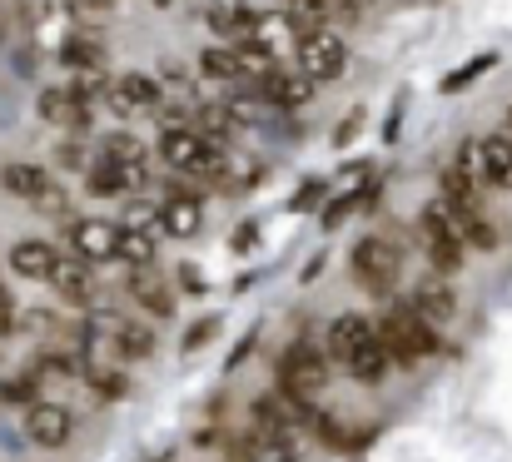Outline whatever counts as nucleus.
I'll return each instance as SVG.
<instances>
[{"label": "nucleus", "mask_w": 512, "mask_h": 462, "mask_svg": "<svg viewBox=\"0 0 512 462\" xmlns=\"http://www.w3.org/2000/svg\"><path fill=\"white\" fill-rule=\"evenodd\" d=\"M55 259H60V254H55L45 239H20V244H10V269H15L20 279H50Z\"/></svg>", "instance_id": "16"}, {"label": "nucleus", "mask_w": 512, "mask_h": 462, "mask_svg": "<svg viewBox=\"0 0 512 462\" xmlns=\"http://www.w3.org/2000/svg\"><path fill=\"white\" fill-rule=\"evenodd\" d=\"M458 169H463L473 184H488V154H483V140H463V150H458Z\"/></svg>", "instance_id": "31"}, {"label": "nucleus", "mask_w": 512, "mask_h": 462, "mask_svg": "<svg viewBox=\"0 0 512 462\" xmlns=\"http://www.w3.org/2000/svg\"><path fill=\"white\" fill-rule=\"evenodd\" d=\"M170 239H194L199 229H204V204H199V194H184V189H174L170 199L160 204V219H155Z\"/></svg>", "instance_id": "10"}, {"label": "nucleus", "mask_w": 512, "mask_h": 462, "mask_svg": "<svg viewBox=\"0 0 512 462\" xmlns=\"http://www.w3.org/2000/svg\"><path fill=\"white\" fill-rule=\"evenodd\" d=\"M105 95H110V110H115V115H125V120H130V115H150V110H160V105H165L160 80H155V75H140V70H135V75H120Z\"/></svg>", "instance_id": "6"}, {"label": "nucleus", "mask_w": 512, "mask_h": 462, "mask_svg": "<svg viewBox=\"0 0 512 462\" xmlns=\"http://www.w3.org/2000/svg\"><path fill=\"white\" fill-rule=\"evenodd\" d=\"M324 194H329V179H309V184H299V189L289 194V214H304V209L324 204Z\"/></svg>", "instance_id": "33"}, {"label": "nucleus", "mask_w": 512, "mask_h": 462, "mask_svg": "<svg viewBox=\"0 0 512 462\" xmlns=\"http://www.w3.org/2000/svg\"><path fill=\"white\" fill-rule=\"evenodd\" d=\"M135 299H140V304L150 308V313H160V318H170V313H174V299H170V294H165V289H160V284H150V289H140Z\"/></svg>", "instance_id": "36"}, {"label": "nucleus", "mask_w": 512, "mask_h": 462, "mask_svg": "<svg viewBox=\"0 0 512 462\" xmlns=\"http://www.w3.org/2000/svg\"><path fill=\"white\" fill-rule=\"evenodd\" d=\"M483 154H488V184L493 189H512V135L498 130L493 140H483Z\"/></svg>", "instance_id": "20"}, {"label": "nucleus", "mask_w": 512, "mask_h": 462, "mask_svg": "<svg viewBox=\"0 0 512 462\" xmlns=\"http://www.w3.org/2000/svg\"><path fill=\"white\" fill-rule=\"evenodd\" d=\"M204 20H209V30H214V35H224V40H229V25H234V5H209V10H204Z\"/></svg>", "instance_id": "38"}, {"label": "nucleus", "mask_w": 512, "mask_h": 462, "mask_svg": "<svg viewBox=\"0 0 512 462\" xmlns=\"http://www.w3.org/2000/svg\"><path fill=\"white\" fill-rule=\"evenodd\" d=\"M160 154H165V164L179 169V174H189V179H209V174H219L224 169V145H214V140H204L199 130H189V125H170L165 135H160Z\"/></svg>", "instance_id": "2"}, {"label": "nucleus", "mask_w": 512, "mask_h": 462, "mask_svg": "<svg viewBox=\"0 0 512 462\" xmlns=\"http://www.w3.org/2000/svg\"><path fill=\"white\" fill-rule=\"evenodd\" d=\"M90 388H95L100 398H120V393H125V378H120V373H100V368H90Z\"/></svg>", "instance_id": "37"}, {"label": "nucleus", "mask_w": 512, "mask_h": 462, "mask_svg": "<svg viewBox=\"0 0 512 462\" xmlns=\"http://www.w3.org/2000/svg\"><path fill=\"white\" fill-rule=\"evenodd\" d=\"M0 393H5V403H20V408H30V403L40 398V378H35V373H20V378L0 383Z\"/></svg>", "instance_id": "32"}, {"label": "nucleus", "mask_w": 512, "mask_h": 462, "mask_svg": "<svg viewBox=\"0 0 512 462\" xmlns=\"http://www.w3.org/2000/svg\"><path fill=\"white\" fill-rule=\"evenodd\" d=\"M353 274L368 294L388 299V289L398 284V249L388 239H358L353 244Z\"/></svg>", "instance_id": "4"}, {"label": "nucleus", "mask_w": 512, "mask_h": 462, "mask_svg": "<svg viewBox=\"0 0 512 462\" xmlns=\"http://www.w3.org/2000/svg\"><path fill=\"white\" fill-rule=\"evenodd\" d=\"M115 348H120L125 358H150V353H155V333L140 328V323H125V318H120V328H115Z\"/></svg>", "instance_id": "25"}, {"label": "nucleus", "mask_w": 512, "mask_h": 462, "mask_svg": "<svg viewBox=\"0 0 512 462\" xmlns=\"http://www.w3.org/2000/svg\"><path fill=\"white\" fill-rule=\"evenodd\" d=\"M264 100L269 105H279V110H299V105H309L314 100V80L309 75H279V70H269L264 75Z\"/></svg>", "instance_id": "14"}, {"label": "nucleus", "mask_w": 512, "mask_h": 462, "mask_svg": "<svg viewBox=\"0 0 512 462\" xmlns=\"http://www.w3.org/2000/svg\"><path fill=\"white\" fill-rule=\"evenodd\" d=\"M423 249H428V259H433L438 274H453V269L468 264V249H463L458 239H423Z\"/></svg>", "instance_id": "27"}, {"label": "nucleus", "mask_w": 512, "mask_h": 462, "mask_svg": "<svg viewBox=\"0 0 512 462\" xmlns=\"http://www.w3.org/2000/svg\"><path fill=\"white\" fill-rule=\"evenodd\" d=\"M35 110H40L45 125H60V130H85L90 125V105L70 85L65 90H40V105Z\"/></svg>", "instance_id": "11"}, {"label": "nucleus", "mask_w": 512, "mask_h": 462, "mask_svg": "<svg viewBox=\"0 0 512 462\" xmlns=\"http://www.w3.org/2000/svg\"><path fill=\"white\" fill-rule=\"evenodd\" d=\"M199 70L209 80H239V60H234V45H209L199 55Z\"/></svg>", "instance_id": "26"}, {"label": "nucleus", "mask_w": 512, "mask_h": 462, "mask_svg": "<svg viewBox=\"0 0 512 462\" xmlns=\"http://www.w3.org/2000/svg\"><path fill=\"white\" fill-rule=\"evenodd\" d=\"M478 194H483V184H473L458 164H448L443 169V199L448 204H463V209H478Z\"/></svg>", "instance_id": "24"}, {"label": "nucleus", "mask_w": 512, "mask_h": 462, "mask_svg": "<svg viewBox=\"0 0 512 462\" xmlns=\"http://www.w3.org/2000/svg\"><path fill=\"white\" fill-rule=\"evenodd\" d=\"M373 328H378V343L388 348V358H403V363H423L443 348L438 328L428 318H418L408 304H393L383 313V323H373Z\"/></svg>", "instance_id": "1"}, {"label": "nucleus", "mask_w": 512, "mask_h": 462, "mask_svg": "<svg viewBox=\"0 0 512 462\" xmlns=\"http://www.w3.org/2000/svg\"><path fill=\"white\" fill-rule=\"evenodd\" d=\"M214 328H219V318H199V323L189 328V338H184V353H194V348H204Z\"/></svg>", "instance_id": "39"}, {"label": "nucleus", "mask_w": 512, "mask_h": 462, "mask_svg": "<svg viewBox=\"0 0 512 462\" xmlns=\"http://www.w3.org/2000/svg\"><path fill=\"white\" fill-rule=\"evenodd\" d=\"M0 408H5V393H0Z\"/></svg>", "instance_id": "44"}, {"label": "nucleus", "mask_w": 512, "mask_h": 462, "mask_svg": "<svg viewBox=\"0 0 512 462\" xmlns=\"http://www.w3.org/2000/svg\"><path fill=\"white\" fill-rule=\"evenodd\" d=\"M343 368H348V373H353V378H358L363 388H378V383H383V378L393 373V358H388V348H383V343L373 338V343H368V348H358V353H353V358H348Z\"/></svg>", "instance_id": "17"}, {"label": "nucleus", "mask_w": 512, "mask_h": 462, "mask_svg": "<svg viewBox=\"0 0 512 462\" xmlns=\"http://www.w3.org/2000/svg\"><path fill=\"white\" fill-rule=\"evenodd\" d=\"M60 65H70V70H100V65H105V50H100L90 35H70V40L60 45Z\"/></svg>", "instance_id": "21"}, {"label": "nucleus", "mask_w": 512, "mask_h": 462, "mask_svg": "<svg viewBox=\"0 0 512 462\" xmlns=\"http://www.w3.org/2000/svg\"><path fill=\"white\" fill-rule=\"evenodd\" d=\"M378 338V328L368 323V318H358V313H339L334 323H329V353L339 358V363H348L358 348H368Z\"/></svg>", "instance_id": "12"}, {"label": "nucleus", "mask_w": 512, "mask_h": 462, "mask_svg": "<svg viewBox=\"0 0 512 462\" xmlns=\"http://www.w3.org/2000/svg\"><path fill=\"white\" fill-rule=\"evenodd\" d=\"M85 179H90L85 189H90L95 199H115V194H130V189H125V169H120L115 159H105V154H100L95 164H85Z\"/></svg>", "instance_id": "19"}, {"label": "nucleus", "mask_w": 512, "mask_h": 462, "mask_svg": "<svg viewBox=\"0 0 512 462\" xmlns=\"http://www.w3.org/2000/svg\"><path fill=\"white\" fill-rule=\"evenodd\" d=\"M279 393L289 398H319L324 393V358L309 343H289L279 358Z\"/></svg>", "instance_id": "5"}, {"label": "nucleus", "mask_w": 512, "mask_h": 462, "mask_svg": "<svg viewBox=\"0 0 512 462\" xmlns=\"http://www.w3.org/2000/svg\"><path fill=\"white\" fill-rule=\"evenodd\" d=\"M294 60H299V75H309L314 85L324 80H339L348 70V45H343L334 30H299L294 35Z\"/></svg>", "instance_id": "3"}, {"label": "nucleus", "mask_w": 512, "mask_h": 462, "mask_svg": "<svg viewBox=\"0 0 512 462\" xmlns=\"http://www.w3.org/2000/svg\"><path fill=\"white\" fill-rule=\"evenodd\" d=\"M115 239H120V224H110V219H75L70 224V244L85 264L115 259Z\"/></svg>", "instance_id": "9"}, {"label": "nucleus", "mask_w": 512, "mask_h": 462, "mask_svg": "<svg viewBox=\"0 0 512 462\" xmlns=\"http://www.w3.org/2000/svg\"><path fill=\"white\" fill-rule=\"evenodd\" d=\"M508 135H512V110H508Z\"/></svg>", "instance_id": "43"}, {"label": "nucleus", "mask_w": 512, "mask_h": 462, "mask_svg": "<svg viewBox=\"0 0 512 462\" xmlns=\"http://www.w3.org/2000/svg\"><path fill=\"white\" fill-rule=\"evenodd\" d=\"M493 65H498V55H493V50H483L473 65H458V70H448V75L438 80V90H443V95H458V90H468L473 80H483Z\"/></svg>", "instance_id": "22"}, {"label": "nucleus", "mask_w": 512, "mask_h": 462, "mask_svg": "<svg viewBox=\"0 0 512 462\" xmlns=\"http://www.w3.org/2000/svg\"><path fill=\"white\" fill-rule=\"evenodd\" d=\"M179 284H184V294H204V279H199V269H184V274H179Z\"/></svg>", "instance_id": "42"}, {"label": "nucleus", "mask_w": 512, "mask_h": 462, "mask_svg": "<svg viewBox=\"0 0 512 462\" xmlns=\"http://www.w3.org/2000/svg\"><path fill=\"white\" fill-rule=\"evenodd\" d=\"M358 130H363V110H348L339 125H334V145H339V150H348V145L358 140Z\"/></svg>", "instance_id": "35"}, {"label": "nucleus", "mask_w": 512, "mask_h": 462, "mask_svg": "<svg viewBox=\"0 0 512 462\" xmlns=\"http://www.w3.org/2000/svg\"><path fill=\"white\" fill-rule=\"evenodd\" d=\"M244 458L249 462H299L294 448H289V438H264V433H254V443L244 448Z\"/></svg>", "instance_id": "29"}, {"label": "nucleus", "mask_w": 512, "mask_h": 462, "mask_svg": "<svg viewBox=\"0 0 512 462\" xmlns=\"http://www.w3.org/2000/svg\"><path fill=\"white\" fill-rule=\"evenodd\" d=\"M155 219H160L155 204H130L125 219H120V229H155Z\"/></svg>", "instance_id": "34"}, {"label": "nucleus", "mask_w": 512, "mask_h": 462, "mask_svg": "<svg viewBox=\"0 0 512 462\" xmlns=\"http://www.w3.org/2000/svg\"><path fill=\"white\" fill-rule=\"evenodd\" d=\"M234 60H239V75H269L274 70V45H264V40H244V45H234Z\"/></svg>", "instance_id": "23"}, {"label": "nucleus", "mask_w": 512, "mask_h": 462, "mask_svg": "<svg viewBox=\"0 0 512 462\" xmlns=\"http://www.w3.org/2000/svg\"><path fill=\"white\" fill-rule=\"evenodd\" d=\"M254 244H259V224L249 219V224H239V229H234V254H249Z\"/></svg>", "instance_id": "41"}, {"label": "nucleus", "mask_w": 512, "mask_h": 462, "mask_svg": "<svg viewBox=\"0 0 512 462\" xmlns=\"http://www.w3.org/2000/svg\"><path fill=\"white\" fill-rule=\"evenodd\" d=\"M155 254H160L155 229H120V239H115V259H125L130 269H145V264H155Z\"/></svg>", "instance_id": "18"}, {"label": "nucleus", "mask_w": 512, "mask_h": 462, "mask_svg": "<svg viewBox=\"0 0 512 462\" xmlns=\"http://www.w3.org/2000/svg\"><path fill=\"white\" fill-rule=\"evenodd\" d=\"M105 159H115V164H150V154H145V145H140V140H135V135H125V130H120V135H105Z\"/></svg>", "instance_id": "28"}, {"label": "nucleus", "mask_w": 512, "mask_h": 462, "mask_svg": "<svg viewBox=\"0 0 512 462\" xmlns=\"http://www.w3.org/2000/svg\"><path fill=\"white\" fill-rule=\"evenodd\" d=\"M224 115H229V125H264V115H269V100L259 95H244V100H224Z\"/></svg>", "instance_id": "30"}, {"label": "nucleus", "mask_w": 512, "mask_h": 462, "mask_svg": "<svg viewBox=\"0 0 512 462\" xmlns=\"http://www.w3.org/2000/svg\"><path fill=\"white\" fill-rule=\"evenodd\" d=\"M50 184H55V179H50L40 164H25V159H15V164H5V169H0V189H5V194H15V199H25V204H35Z\"/></svg>", "instance_id": "15"}, {"label": "nucleus", "mask_w": 512, "mask_h": 462, "mask_svg": "<svg viewBox=\"0 0 512 462\" xmlns=\"http://www.w3.org/2000/svg\"><path fill=\"white\" fill-rule=\"evenodd\" d=\"M408 308H413L418 318H428V323H453V318H458V294H453L448 284L428 279V284H418V289H413Z\"/></svg>", "instance_id": "13"}, {"label": "nucleus", "mask_w": 512, "mask_h": 462, "mask_svg": "<svg viewBox=\"0 0 512 462\" xmlns=\"http://www.w3.org/2000/svg\"><path fill=\"white\" fill-rule=\"evenodd\" d=\"M55 159H60L65 169H85V150H80V140H60Z\"/></svg>", "instance_id": "40"}, {"label": "nucleus", "mask_w": 512, "mask_h": 462, "mask_svg": "<svg viewBox=\"0 0 512 462\" xmlns=\"http://www.w3.org/2000/svg\"><path fill=\"white\" fill-rule=\"evenodd\" d=\"M45 284H55L60 304H70V308H95V299H100L95 274H90L80 259H55V269H50V279H45Z\"/></svg>", "instance_id": "8"}, {"label": "nucleus", "mask_w": 512, "mask_h": 462, "mask_svg": "<svg viewBox=\"0 0 512 462\" xmlns=\"http://www.w3.org/2000/svg\"><path fill=\"white\" fill-rule=\"evenodd\" d=\"M358 5H363V0H358Z\"/></svg>", "instance_id": "45"}, {"label": "nucleus", "mask_w": 512, "mask_h": 462, "mask_svg": "<svg viewBox=\"0 0 512 462\" xmlns=\"http://www.w3.org/2000/svg\"><path fill=\"white\" fill-rule=\"evenodd\" d=\"M70 433H75V423H70V413L60 408V403H30L25 408V438L35 443V448H65L70 443Z\"/></svg>", "instance_id": "7"}]
</instances>
